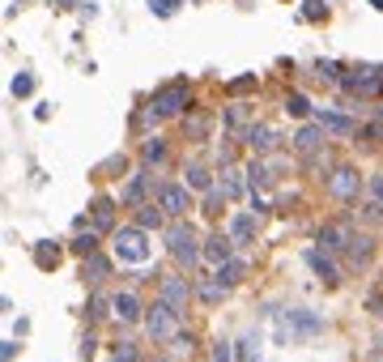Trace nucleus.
<instances>
[{
	"instance_id": "nucleus-24",
	"label": "nucleus",
	"mask_w": 383,
	"mask_h": 362,
	"mask_svg": "<svg viewBox=\"0 0 383 362\" xmlns=\"http://www.w3.org/2000/svg\"><path fill=\"white\" fill-rule=\"evenodd\" d=\"M183 183H188L192 192H213V188H217L213 175H209V167H200V162H188V167H183Z\"/></svg>"
},
{
	"instance_id": "nucleus-5",
	"label": "nucleus",
	"mask_w": 383,
	"mask_h": 362,
	"mask_svg": "<svg viewBox=\"0 0 383 362\" xmlns=\"http://www.w3.org/2000/svg\"><path fill=\"white\" fill-rule=\"evenodd\" d=\"M145 235H149V230H141V226H124V230H116V256H120V260H128V265H145V260H149V243H145Z\"/></svg>"
},
{
	"instance_id": "nucleus-2",
	"label": "nucleus",
	"mask_w": 383,
	"mask_h": 362,
	"mask_svg": "<svg viewBox=\"0 0 383 362\" xmlns=\"http://www.w3.org/2000/svg\"><path fill=\"white\" fill-rule=\"evenodd\" d=\"M145 333L153 341H175L183 333V312L167 298H153V307H145Z\"/></svg>"
},
{
	"instance_id": "nucleus-32",
	"label": "nucleus",
	"mask_w": 383,
	"mask_h": 362,
	"mask_svg": "<svg viewBox=\"0 0 383 362\" xmlns=\"http://www.w3.org/2000/svg\"><path fill=\"white\" fill-rule=\"evenodd\" d=\"M256 73H243V77H235V81H226V98H243V94H256Z\"/></svg>"
},
{
	"instance_id": "nucleus-41",
	"label": "nucleus",
	"mask_w": 383,
	"mask_h": 362,
	"mask_svg": "<svg viewBox=\"0 0 383 362\" xmlns=\"http://www.w3.org/2000/svg\"><path fill=\"white\" fill-rule=\"evenodd\" d=\"M290 320H294V324H298L302 333H315V328H319V320H315V316H307V312H294Z\"/></svg>"
},
{
	"instance_id": "nucleus-23",
	"label": "nucleus",
	"mask_w": 383,
	"mask_h": 362,
	"mask_svg": "<svg viewBox=\"0 0 383 362\" xmlns=\"http://www.w3.org/2000/svg\"><path fill=\"white\" fill-rule=\"evenodd\" d=\"M213 277H217V281H222V286L230 290V286H239V281L247 277V265L239 260V256H230L226 265H217V269H213Z\"/></svg>"
},
{
	"instance_id": "nucleus-9",
	"label": "nucleus",
	"mask_w": 383,
	"mask_h": 362,
	"mask_svg": "<svg viewBox=\"0 0 383 362\" xmlns=\"http://www.w3.org/2000/svg\"><path fill=\"white\" fill-rule=\"evenodd\" d=\"M111 316L120 324H137V320H145V307H141V298L132 290H116L111 294Z\"/></svg>"
},
{
	"instance_id": "nucleus-15",
	"label": "nucleus",
	"mask_w": 383,
	"mask_h": 362,
	"mask_svg": "<svg viewBox=\"0 0 383 362\" xmlns=\"http://www.w3.org/2000/svg\"><path fill=\"white\" fill-rule=\"evenodd\" d=\"M90 222H94L98 235H106V230L116 226V200H111V196H94V204H90Z\"/></svg>"
},
{
	"instance_id": "nucleus-13",
	"label": "nucleus",
	"mask_w": 383,
	"mask_h": 362,
	"mask_svg": "<svg viewBox=\"0 0 383 362\" xmlns=\"http://www.w3.org/2000/svg\"><path fill=\"white\" fill-rule=\"evenodd\" d=\"M243 141L251 145V153H260V158H268V153L277 149V141H281V137H277V128H268V124H251V128L243 132Z\"/></svg>"
},
{
	"instance_id": "nucleus-27",
	"label": "nucleus",
	"mask_w": 383,
	"mask_h": 362,
	"mask_svg": "<svg viewBox=\"0 0 383 362\" xmlns=\"http://www.w3.org/2000/svg\"><path fill=\"white\" fill-rule=\"evenodd\" d=\"M196 298H200V302H209V307H217V302L226 298V286L217 281V277H204V281H196Z\"/></svg>"
},
{
	"instance_id": "nucleus-29",
	"label": "nucleus",
	"mask_w": 383,
	"mask_h": 362,
	"mask_svg": "<svg viewBox=\"0 0 383 362\" xmlns=\"http://www.w3.org/2000/svg\"><path fill=\"white\" fill-rule=\"evenodd\" d=\"M311 73H315V81H323V85H341V77H345L337 60H315Z\"/></svg>"
},
{
	"instance_id": "nucleus-1",
	"label": "nucleus",
	"mask_w": 383,
	"mask_h": 362,
	"mask_svg": "<svg viewBox=\"0 0 383 362\" xmlns=\"http://www.w3.org/2000/svg\"><path fill=\"white\" fill-rule=\"evenodd\" d=\"M200 239H196V230H192V222L188 218H171V226H167V251H171V260L179 265V269H192L196 260H200Z\"/></svg>"
},
{
	"instance_id": "nucleus-34",
	"label": "nucleus",
	"mask_w": 383,
	"mask_h": 362,
	"mask_svg": "<svg viewBox=\"0 0 383 362\" xmlns=\"http://www.w3.org/2000/svg\"><path fill=\"white\" fill-rule=\"evenodd\" d=\"M106 307H111V298H106V294H94V298H90V307H85L90 324H102L106 316H111V312H106Z\"/></svg>"
},
{
	"instance_id": "nucleus-39",
	"label": "nucleus",
	"mask_w": 383,
	"mask_h": 362,
	"mask_svg": "<svg viewBox=\"0 0 383 362\" xmlns=\"http://www.w3.org/2000/svg\"><path fill=\"white\" fill-rule=\"evenodd\" d=\"M239 362H260V349H256V341H251V337H243V341H239Z\"/></svg>"
},
{
	"instance_id": "nucleus-7",
	"label": "nucleus",
	"mask_w": 383,
	"mask_h": 362,
	"mask_svg": "<svg viewBox=\"0 0 383 362\" xmlns=\"http://www.w3.org/2000/svg\"><path fill=\"white\" fill-rule=\"evenodd\" d=\"M158 204L167 209V218H188V209H192V188L188 183H158Z\"/></svg>"
},
{
	"instance_id": "nucleus-12",
	"label": "nucleus",
	"mask_w": 383,
	"mask_h": 362,
	"mask_svg": "<svg viewBox=\"0 0 383 362\" xmlns=\"http://www.w3.org/2000/svg\"><path fill=\"white\" fill-rule=\"evenodd\" d=\"M307 265H311V273H315L323 286H337V281H341V269L333 265V256H328L323 247H311V251H307Z\"/></svg>"
},
{
	"instance_id": "nucleus-8",
	"label": "nucleus",
	"mask_w": 383,
	"mask_h": 362,
	"mask_svg": "<svg viewBox=\"0 0 383 362\" xmlns=\"http://www.w3.org/2000/svg\"><path fill=\"white\" fill-rule=\"evenodd\" d=\"M235 247H239V243L230 239V230H213V235L204 239V247H200V260L217 269V265H226L230 256H235Z\"/></svg>"
},
{
	"instance_id": "nucleus-22",
	"label": "nucleus",
	"mask_w": 383,
	"mask_h": 362,
	"mask_svg": "<svg viewBox=\"0 0 383 362\" xmlns=\"http://www.w3.org/2000/svg\"><path fill=\"white\" fill-rule=\"evenodd\" d=\"M217 188L226 192V200H239V196H243V188H251V183H247V171L226 167V171H222V183H217Z\"/></svg>"
},
{
	"instance_id": "nucleus-6",
	"label": "nucleus",
	"mask_w": 383,
	"mask_h": 362,
	"mask_svg": "<svg viewBox=\"0 0 383 362\" xmlns=\"http://www.w3.org/2000/svg\"><path fill=\"white\" fill-rule=\"evenodd\" d=\"M158 298H167V302L179 307V312H188V302L196 298V281L183 277V273H162L158 277Z\"/></svg>"
},
{
	"instance_id": "nucleus-4",
	"label": "nucleus",
	"mask_w": 383,
	"mask_h": 362,
	"mask_svg": "<svg viewBox=\"0 0 383 362\" xmlns=\"http://www.w3.org/2000/svg\"><path fill=\"white\" fill-rule=\"evenodd\" d=\"M328 196H333V200H341V204H358V196H362V171L358 167H333V171H328Z\"/></svg>"
},
{
	"instance_id": "nucleus-26",
	"label": "nucleus",
	"mask_w": 383,
	"mask_h": 362,
	"mask_svg": "<svg viewBox=\"0 0 383 362\" xmlns=\"http://www.w3.org/2000/svg\"><path fill=\"white\" fill-rule=\"evenodd\" d=\"M247 120H251V111H247V102H230V107L222 111V124H226L230 132H247Z\"/></svg>"
},
{
	"instance_id": "nucleus-37",
	"label": "nucleus",
	"mask_w": 383,
	"mask_h": 362,
	"mask_svg": "<svg viewBox=\"0 0 383 362\" xmlns=\"http://www.w3.org/2000/svg\"><path fill=\"white\" fill-rule=\"evenodd\" d=\"M116 362H141V349H137L132 341H120V345H116Z\"/></svg>"
},
{
	"instance_id": "nucleus-20",
	"label": "nucleus",
	"mask_w": 383,
	"mask_h": 362,
	"mask_svg": "<svg viewBox=\"0 0 383 362\" xmlns=\"http://www.w3.org/2000/svg\"><path fill=\"white\" fill-rule=\"evenodd\" d=\"M315 120L323 124V132H333V137H358V124H354L349 116H337V111H319Z\"/></svg>"
},
{
	"instance_id": "nucleus-11",
	"label": "nucleus",
	"mask_w": 383,
	"mask_h": 362,
	"mask_svg": "<svg viewBox=\"0 0 383 362\" xmlns=\"http://www.w3.org/2000/svg\"><path fill=\"white\" fill-rule=\"evenodd\" d=\"M149 183H153V175H149V167H141V171H132V179L120 188V204H149L145 196H149Z\"/></svg>"
},
{
	"instance_id": "nucleus-44",
	"label": "nucleus",
	"mask_w": 383,
	"mask_h": 362,
	"mask_svg": "<svg viewBox=\"0 0 383 362\" xmlns=\"http://www.w3.org/2000/svg\"><path fill=\"white\" fill-rule=\"evenodd\" d=\"M370 200L383 204V175H370Z\"/></svg>"
},
{
	"instance_id": "nucleus-19",
	"label": "nucleus",
	"mask_w": 383,
	"mask_h": 362,
	"mask_svg": "<svg viewBox=\"0 0 383 362\" xmlns=\"http://www.w3.org/2000/svg\"><path fill=\"white\" fill-rule=\"evenodd\" d=\"M167 153H171L167 137H145L141 141V162L145 167H162V162H167Z\"/></svg>"
},
{
	"instance_id": "nucleus-3",
	"label": "nucleus",
	"mask_w": 383,
	"mask_h": 362,
	"mask_svg": "<svg viewBox=\"0 0 383 362\" xmlns=\"http://www.w3.org/2000/svg\"><path fill=\"white\" fill-rule=\"evenodd\" d=\"M153 111L158 120H175V116H188L192 111V85L188 81H171L153 94Z\"/></svg>"
},
{
	"instance_id": "nucleus-43",
	"label": "nucleus",
	"mask_w": 383,
	"mask_h": 362,
	"mask_svg": "<svg viewBox=\"0 0 383 362\" xmlns=\"http://www.w3.org/2000/svg\"><path fill=\"white\" fill-rule=\"evenodd\" d=\"M94 349H98V341H94V337H81V362H90Z\"/></svg>"
},
{
	"instance_id": "nucleus-35",
	"label": "nucleus",
	"mask_w": 383,
	"mask_h": 362,
	"mask_svg": "<svg viewBox=\"0 0 383 362\" xmlns=\"http://www.w3.org/2000/svg\"><path fill=\"white\" fill-rule=\"evenodd\" d=\"M9 94H13V98H30V94H34V77H30V73H18L13 85H9Z\"/></svg>"
},
{
	"instance_id": "nucleus-36",
	"label": "nucleus",
	"mask_w": 383,
	"mask_h": 362,
	"mask_svg": "<svg viewBox=\"0 0 383 362\" xmlns=\"http://www.w3.org/2000/svg\"><path fill=\"white\" fill-rule=\"evenodd\" d=\"M302 18L319 22V18H328V5H323V0H302Z\"/></svg>"
},
{
	"instance_id": "nucleus-45",
	"label": "nucleus",
	"mask_w": 383,
	"mask_h": 362,
	"mask_svg": "<svg viewBox=\"0 0 383 362\" xmlns=\"http://www.w3.org/2000/svg\"><path fill=\"white\" fill-rule=\"evenodd\" d=\"M366 307L375 312V320H383V294H370V302H366Z\"/></svg>"
},
{
	"instance_id": "nucleus-42",
	"label": "nucleus",
	"mask_w": 383,
	"mask_h": 362,
	"mask_svg": "<svg viewBox=\"0 0 383 362\" xmlns=\"http://www.w3.org/2000/svg\"><path fill=\"white\" fill-rule=\"evenodd\" d=\"M192 345H196V341H192V333H179V337L171 341V349H175V354H192Z\"/></svg>"
},
{
	"instance_id": "nucleus-33",
	"label": "nucleus",
	"mask_w": 383,
	"mask_h": 362,
	"mask_svg": "<svg viewBox=\"0 0 383 362\" xmlns=\"http://www.w3.org/2000/svg\"><path fill=\"white\" fill-rule=\"evenodd\" d=\"M247 183H251V192H256V188H268V183H272V171H268V162H264V158H256V162L247 167Z\"/></svg>"
},
{
	"instance_id": "nucleus-40",
	"label": "nucleus",
	"mask_w": 383,
	"mask_h": 362,
	"mask_svg": "<svg viewBox=\"0 0 383 362\" xmlns=\"http://www.w3.org/2000/svg\"><path fill=\"white\" fill-rule=\"evenodd\" d=\"M217 167H222V171L235 167V145H230V141H226V145H217Z\"/></svg>"
},
{
	"instance_id": "nucleus-16",
	"label": "nucleus",
	"mask_w": 383,
	"mask_h": 362,
	"mask_svg": "<svg viewBox=\"0 0 383 362\" xmlns=\"http://www.w3.org/2000/svg\"><path fill=\"white\" fill-rule=\"evenodd\" d=\"M370 256H375V239H370V235H354L349 247H345L349 269H366V265H370Z\"/></svg>"
},
{
	"instance_id": "nucleus-28",
	"label": "nucleus",
	"mask_w": 383,
	"mask_h": 362,
	"mask_svg": "<svg viewBox=\"0 0 383 362\" xmlns=\"http://www.w3.org/2000/svg\"><path fill=\"white\" fill-rule=\"evenodd\" d=\"M34 265L47 273V269H56L60 265V247L56 243H34Z\"/></svg>"
},
{
	"instance_id": "nucleus-25",
	"label": "nucleus",
	"mask_w": 383,
	"mask_h": 362,
	"mask_svg": "<svg viewBox=\"0 0 383 362\" xmlns=\"http://www.w3.org/2000/svg\"><path fill=\"white\" fill-rule=\"evenodd\" d=\"M162 222H167V209H162L158 200H149V204H141V209H137V226L141 230H158Z\"/></svg>"
},
{
	"instance_id": "nucleus-31",
	"label": "nucleus",
	"mask_w": 383,
	"mask_h": 362,
	"mask_svg": "<svg viewBox=\"0 0 383 362\" xmlns=\"http://www.w3.org/2000/svg\"><path fill=\"white\" fill-rule=\"evenodd\" d=\"M69 247H73V256H81V260H85V256H94V251H98V230H81Z\"/></svg>"
},
{
	"instance_id": "nucleus-21",
	"label": "nucleus",
	"mask_w": 383,
	"mask_h": 362,
	"mask_svg": "<svg viewBox=\"0 0 383 362\" xmlns=\"http://www.w3.org/2000/svg\"><path fill=\"white\" fill-rule=\"evenodd\" d=\"M256 235H260V222H256V214H239V218L230 222V239H235L239 247H247Z\"/></svg>"
},
{
	"instance_id": "nucleus-17",
	"label": "nucleus",
	"mask_w": 383,
	"mask_h": 362,
	"mask_svg": "<svg viewBox=\"0 0 383 362\" xmlns=\"http://www.w3.org/2000/svg\"><path fill=\"white\" fill-rule=\"evenodd\" d=\"M323 137H328V132H323V124H319V120H307V124L294 132V149H298V153L323 149Z\"/></svg>"
},
{
	"instance_id": "nucleus-38",
	"label": "nucleus",
	"mask_w": 383,
	"mask_h": 362,
	"mask_svg": "<svg viewBox=\"0 0 383 362\" xmlns=\"http://www.w3.org/2000/svg\"><path fill=\"white\" fill-rule=\"evenodd\" d=\"M175 9H179V0H149V13H158V18H175Z\"/></svg>"
},
{
	"instance_id": "nucleus-14",
	"label": "nucleus",
	"mask_w": 383,
	"mask_h": 362,
	"mask_svg": "<svg viewBox=\"0 0 383 362\" xmlns=\"http://www.w3.org/2000/svg\"><path fill=\"white\" fill-rule=\"evenodd\" d=\"M106 277H111V260H106L102 251H94V256H85V260H81V281H85L90 290H98Z\"/></svg>"
},
{
	"instance_id": "nucleus-10",
	"label": "nucleus",
	"mask_w": 383,
	"mask_h": 362,
	"mask_svg": "<svg viewBox=\"0 0 383 362\" xmlns=\"http://www.w3.org/2000/svg\"><path fill=\"white\" fill-rule=\"evenodd\" d=\"M354 235H358V230H354L349 222H323V226H319V247H323V251H345Z\"/></svg>"
},
{
	"instance_id": "nucleus-30",
	"label": "nucleus",
	"mask_w": 383,
	"mask_h": 362,
	"mask_svg": "<svg viewBox=\"0 0 383 362\" xmlns=\"http://www.w3.org/2000/svg\"><path fill=\"white\" fill-rule=\"evenodd\" d=\"M286 116H290V120H311V102H307V94H298V90L286 94Z\"/></svg>"
},
{
	"instance_id": "nucleus-18",
	"label": "nucleus",
	"mask_w": 383,
	"mask_h": 362,
	"mask_svg": "<svg viewBox=\"0 0 383 362\" xmlns=\"http://www.w3.org/2000/svg\"><path fill=\"white\" fill-rule=\"evenodd\" d=\"M209 132H213V116L209 111H188L183 116V137L188 141H209Z\"/></svg>"
},
{
	"instance_id": "nucleus-46",
	"label": "nucleus",
	"mask_w": 383,
	"mask_h": 362,
	"mask_svg": "<svg viewBox=\"0 0 383 362\" xmlns=\"http://www.w3.org/2000/svg\"><path fill=\"white\" fill-rule=\"evenodd\" d=\"M213 362H230V345H222V341H217V349H213Z\"/></svg>"
}]
</instances>
